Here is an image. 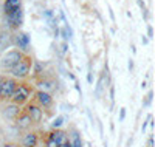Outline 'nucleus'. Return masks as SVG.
I'll return each instance as SVG.
<instances>
[{"mask_svg": "<svg viewBox=\"0 0 155 147\" xmlns=\"http://www.w3.org/2000/svg\"><path fill=\"white\" fill-rule=\"evenodd\" d=\"M150 121H152V115H147V118H146V121L143 122V126H141V132H143V133L146 132V127L149 126V122H150Z\"/></svg>", "mask_w": 155, "mask_h": 147, "instance_id": "412c9836", "label": "nucleus"}, {"mask_svg": "<svg viewBox=\"0 0 155 147\" xmlns=\"http://www.w3.org/2000/svg\"><path fill=\"white\" fill-rule=\"evenodd\" d=\"M45 147H61L56 141H53L51 138H47V142H45Z\"/></svg>", "mask_w": 155, "mask_h": 147, "instance_id": "4be33fe9", "label": "nucleus"}, {"mask_svg": "<svg viewBox=\"0 0 155 147\" xmlns=\"http://www.w3.org/2000/svg\"><path fill=\"white\" fill-rule=\"evenodd\" d=\"M12 44H16L17 45V50H20L23 54L27 53L28 50H30V45H31V39H30V36L27 34V33H22V31H19L16 36H14V39H12Z\"/></svg>", "mask_w": 155, "mask_h": 147, "instance_id": "0eeeda50", "label": "nucleus"}, {"mask_svg": "<svg viewBox=\"0 0 155 147\" xmlns=\"http://www.w3.org/2000/svg\"><path fill=\"white\" fill-rule=\"evenodd\" d=\"M126 119V109L123 107V109H120V122H123Z\"/></svg>", "mask_w": 155, "mask_h": 147, "instance_id": "393cba45", "label": "nucleus"}, {"mask_svg": "<svg viewBox=\"0 0 155 147\" xmlns=\"http://www.w3.org/2000/svg\"><path fill=\"white\" fill-rule=\"evenodd\" d=\"M11 45H12V36L9 34V31H0V53H3Z\"/></svg>", "mask_w": 155, "mask_h": 147, "instance_id": "4468645a", "label": "nucleus"}, {"mask_svg": "<svg viewBox=\"0 0 155 147\" xmlns=\"http://www.w3.org/2000/svg\"><path fill=\"white\" fill-rule=\"evenodd\" d=\"M22 57H23V53H22L20 50H17V48L8 50L5 54L2 56V59H0V68H3V70H8V71H9Z\"/></svg>", "mask_w": 155, "mask_h": 147, "instance_id": "7ed1b4c3", "label": "nucleus"}, {"mask_svg": "<svg viewBox=\"0 0 155 147\" xmlns=\"http://www.w3.org/2000/svg\"><path fill=\"white\" fill-rule=\"evenodd\" d=\"M48 138H51L53 141H56V142L62 147L64 144L70 139V135H68L67 132H64L62 129H56V130H53V132L48 133Z\"/></svg>", "mask_w": 155, "mask_h": 147, "instance_id": "ddd939ff", "label": "nucleus"}, {"mask_svg": "<svg viewBox=\"0 0 155 147\" xmlns=\"http://www.w3.org/2000/svg\"><path fill=\"white\" fill-rule=\"evenodd\" d=\"M23 112L31 118L33 124H41V121L44 119V109H41L36 102H28Z\"/></svg>", "mask_w": 155, "mask_h": 147, "instance_id": "20e7f679", "label": "nucleus"}, {"mask_svg": "<svg viewBox=\"0 0 155 147\" xmlns=\"http://www.w3.org/2000/svg\"><path fill=\"white\" fill-rule=\"evenodd\" d=\"M44 70H45V65L42 64V62H39V60H33V65H31V76L36 79V81H37V79L39 77H42L44 76Z\"/></svg>", "mask_w": 155, "mask_h": 147, "instance_id": "2eb2a0df", "label": "nucleus"}, {"mask_svg": "<svg viewBox=\"0 0 155 147\" xmlns=\"http://www.w3.org/2000/svg\"><path fill=\"white\" fill-rule=\"evenodd\" d=\"M110 99H112V101L115 99V88H113L112 85H110Z\"/></svg>", "mask_w": 155, "mask_h": 147, "instance_id": "c756f323", "label": "nucleus"}, {"mask_svg": "<svg viewBox=\"0 0 155 147\" xmlns=\"http://www.w3.org/2000/svg\"><path fill=\"white\" fill-rule=\"evenodd\" d=\"M34 102L41 109H50L54 104V99H53V95H50V93L42 91V90H36L34 91Z\"/></svg>", "mask_w": 155, "mask_h": 147, "instance_id": "39448f33", "label": "nucleus"}, {"mask_svg": "<svg viewBox=\"0 0 155 147\" xmlns=\"http://www.w3.org/2000/svg\"><path fill=\"white\" fill-rule=\"evenodd\" d=\"M33 60H34V59H33L30 54H23V57L9 70L11 77H14L16 81H25V79L30 76V73H31Z\"/></svg>", "mask_w": 155, "mask_h": 147, "instance_id": "f257e3e1", "label": "nucleus"}, {"mask_svg": "<svg viewBox=\"0 0 155 147\" xmlns=\"http://www.w3.org/2000/svg\"><path fill=\"white\" fill-rule=\"evenodd\" d=\"M5 19H6V23L9 25V28H12V30L19 28V26L22 25V22H23V11H22V8H17L12 12H9V14H6Z\"/></svg>", "mask_w": 155, "mask_h": 147, "instance_id": "6e6552de", "label": "nucleus"}, {"mask_svg": "<svg viewBox=\"0 0 155 147\" xmlns=\"http://www.w3.org/2000/svg\"><path fill=\"white\" fill-rule=\"evenodd\" d=\"M130 48H132V53H134V54H135V53H137V48H135V45H134V44L130 45Z\"/></svg>", "mask_w": 155, "mask_h": 147, "instance_id": "f704fd0d", "label": "nucleus"}, {"mask_svg": "<svg viewBox=\"0 0 155 147\" xmlns=\"http://www.w3.org/2000/svg\"><path fill=\"white\" fill-rule=\"evenodd\" d=\"M132 142H134V138L130 136V138L127 139V144H126V145H127V147H130V145H132Z\"/></svg>", "mask_w": 155, "mask_h": 147, "instance_id": "473e14b6", "label": "nucleus"}, {"mask_svg": "<svg viewBox=\"0 0 155 147\" xmlns=\"http://www.w3.org/2000/svg\"><path fill=\"white\" fill-rule=\"evenodd\" d=\"M127 68H129V71H130V73H134V70H135L134 59H129V62H127Z\"/></svg>", "mask_w": 155, "mask_h": 147, "instance_id": "b1692460", "label": "nucleus"}, {"mask_svg": "<svg viewBox=\"0 0 155 147\" xmlns=\"http://www.w3.org/2000/svg\"><path fill=\"white\" fill-rule=\"evenodd\" d=\"M153 37V30H152V25H147V39Z\"/></svg>", "mask_w": 155, "mask_h": 147, "instance_id": "a878e982", "label": "nucleus"}, {"mask_svg": "<svg viewBox=\"0 0 155 147\" xmlns=\"http://www.w3.org/2000/svg\"><path fill=\"white\" fill-rule=\"evenodd\" d=\"M2 82H3V76H0V101H2Z\"/></svg>", "mask_w": 155, "mask_h": 147, "instance_id": "2f4dec72", "label": "nucleus"}, {"mask_svg": "<svg viewBox=\"0 0 155 147\" xmlns=\"http://www.w3.org/2000/svg\"><path fill=\"white\" fill-rule=\"evenodd\" d=\"M87 82H88V84H93V76H92V70H88V73H87Z\"/></svg>", "mask_w": 155, "mask_h": 147, "instance_id": "bb28decb", "label": "nucleus"}, {"mask_svg": "<svg viewBox=\"0 0 155 147\" xmlns=\"http://www.w3.org/2000/svg\"><path fill=\"white\" fill-rule=\"evenodd\" d=\"M64 121H65V118H64V116H58V118H54V121L51 122V129H53V130L61 129V127L64 126Z\"/></svg>", "mask_w": 155, "mask_h": 147, "instance_id": "6ab92c4d", "label": "nucleus"}, {"mask_svg": "<svg viewBox=\"0 0 155 147\" xmlns=\"http://www.w3.org/2000/svg\"><path fill=\"white\" fill-rule=\"evenodd\" d=\"M39 135L37 132H27L20 139V147H37Z\"/></svg>", "mask_w": 155, "mask_h": 147, "instance_id": "f8f14e48", "label": "nucleus"}, {"mask_svg": "<svg viewBox=\"0 0 155 147\" xmlns=\"http://www.w3.org/2000/svg\"><path fill=\"white\" fill-rule=\"evenodd\" d=\"M3 147H19V145H16L14 142H5V144H3Z\"/></svg>", "mask_w": 155, "mask_h": 147, "instance_id": "7c9ffc66", "label": "nucleus"}, {"mask_svg": "<svg viewBox=\"0 0 155 147\" xmlns=\"http://www.w3.org/2000/svg\"><path fill=\"white\" fill-rule=\"evenodd\" d=\"M36 87H37V90H42V91H47V93H53V91H56V88H58V84L53 81V79H50V77H39L37 81H36Z\"/></svg>", "mask_w": 155, "mask_h": 147, "instance_id": "1a4fd4ad", "label": "nucleus"}, {"mask_svg": "<svg viewBox=\"0 0 155 147\" xmlns=\"http://www.w3.org/2000/svg\"><path fill=\"white\" fill-rule=\"evenodd\" d=\"M17 8H22V2H20V0H5V5H3L5 16L9 14V12H12L14 9H17Z\"/></svg>", "mask_w": 155, "mask_h": 147, "instance_id": "dca6fc26", "label": "nucleus"}, {"mask_svg": "<svg viewBox=\"0 0 155 147\" xmlns=\"http://www.w3.org/2000/svg\"><path fill=\"white\" fill-rule=\"evenodd\" d=\"M44 17H45V20H47V23L51 26V28H56L58 26V17L53 14V11H50V9H45L44 11Z\"/></svg>", "mask_w": 155, "mask_h": 147, "instance_id": "f3484780", "label": "nucleus"}, {"mask_svg": "<svg viewBox=\"0 0 155 147\" xmlns=\"http://www.w3.org/2000/svg\"><path fill=\"white\" fill-rule=\"evenodd\" d=\"M33 91H34V90H33V87H31L30 84H27V82H19L17 87H16V90H14V93H12V96L9 98V101L14 102V104H17V105H20V107H23V105H27V104L30 102Z\"/></svg>", "mask_w": 155, "mask_h": 147, "instance_id": "f03ea898", "label": "nucleus"}, {"mask_svg": "<svg viewBox=\"0 0 155 147\" xmlns=\"http://www.w3.org/2000/svg\"><path fill=\"white\" fill-rule=\"evenodd\" d=\"M20 112H22V107L14 104V102H11V101L8 104H5V107H3V116L6 119H9V121H14Z\"/></svg>", "mask_w": 155, "mask_h": 147, "instance_id": "9b49d317", "label": "nucleus"}, {"mask_svg": "<svg viewBox=\"0 0 155 147\" xmlns=\"http://www.w3.org/2000/svg\"><path fill=\"white\" fill-rule=\"evenodd\" d=\"M152 96H153V91H152V90H149V91H147V95L144 96L143 107H149V105H150V102H152Z\"/></svg>", "mask_w": 155, "mask_h": 147, "instance_id": "aec40b11", "label": "nucleus"}, {"mask_svg": "<svg viewBox=\"0 0 155 147\" xmlns=\"http://www.w3.org/2000/svg\"><path fill=\"white\" fill-rule=\"evenodd\" d=\"M14 126H16L17 130H30L34 124H33V121H31V118L22 110V112L19 113V116L14 119Z\"/></svg>", "mask_w": 155, "mask_h": 147, "instance_id": "9d476101", "label": "nucleus"}, {"mask_svg": "<svg viewBox=\"0 0 155 147\" xmlns=\"http://www.w3.org/2000/svg\"><path fill=\"white\" fill-rule=\"evenodd\" d=\"M147 147H153V136L152 135H149V138H147Z\"/></svg>", "mask_w": 155, "mask_h": 147, "instance_id": "cd10ccee", "label": "nucleus"}, {"mask_svg": "<svg viewBox=\"0 0 155 147\" xmlns=\"http://www.w3.org/2000/svg\"><path fill=\"white\" fill-rule=\"evenodd\" d=\"M67 51H68V42H62V45H61V53H62V54H67Z\"/></svg>", "mask_w": 155, "mask_h": 147, "instance_id": "5701e85b", "label": "nucleus"}, {"mask_svg": "<svg viewBox=\"0 0 155 147\" xmlns=\"http://www.w3.org/2000/svg\"><path fill=\"white\" fill-rule=\"evenodd\" d=\"M109 14H110V19H112V22H115V14H113V11H112V9H109Z\"/></svg>", "mask_w": 155, "mask_h": 147, "instance_id": "72a5a7b5", "label": "nucleus"}, {"mask_svg": "<svg viewBox=\"0 0 155 147\" xmlns=\"http://www.w3.org/2000/svg\"><path fill=\"white\" fill-rule=\"evenodd\" d=\"M19 81H16L14 77H3V82H2V101L8 99L12 96V93H14L16 87H17Z\"/></svg>", "mask_w": 155, "mask_h": 147, "instance_id": "423d86ee", "label": "nucleus"}, {"mask_svg": "<svg viewBox=\"0 0 155 147\" xmlns=\"http://www.w3.org/2000/svg\"><path fill=\"white\" fill-rule=\"evenodd\" d=\"M141 44H143V45H147V44H149V39H147L146 36H141Z\"/></svg>", "mask_w": 155, "mask_h": 147, "instance_id": "c85d7f7f", "label": "nucleus"}, {"mask_svg": "<svg viewBox=\"0 0 155 147\" xmlns=\"http://www.w3.org/2000/svg\"><path fill=\"white\" fill-rule=\"evenodd\" d=\"M68 141H70L71 147H84V141H82L81 135L78 132H73L71 133V139H68Z\"/></svg>", "mask_w": 155, "mask_h": 147, "instance_id": "a211bd4d", "label": "nucleus"}]
</instances>
